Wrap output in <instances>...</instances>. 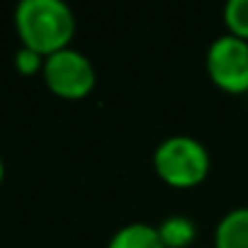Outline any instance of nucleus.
Segmentation results:
<instances>
[{
	"mask_svg": "<svg viewBox=\"0 0 248 248\" xmlns=\"http://www.w3.org/2000/svg\"><path fill=\"white\" fill-rule=\"evenodd\" d=\"M15 27L22 46L46 59L68 49L76 34V15L63 0H22L15 10Z\"/></svg>",
	"mask_w": 248,
	"mask_h": 248,
	"instance_id": "1",
	"label": "nucleus"
},
{
	"mask_svg": "<svg viewBox=\"0 0 248 248\" xmlns=\"http://www.w3.org/2000/svg\"><path fill=\"white\" fill-rule=\"evenodd\" d=\"M154 168L158 178L173 187H195L209 173V151L200 139L175 134L156 146Z\"/></svg>",
	"mask_w": 248,
	"mask_h": 248,
	"instance_id": "2",
	"label": "nucleus"
},
{
	"mask_svg": "<svg viewBox=\"0 0 248 248\" xmlns=\"http://www.w3.org/2000/svg\"><path fill=\"white\" fill-rule=\"evenodd\" d=\"M44 80L49 90L63 100H83L95 88V66L78 49H61L44 59Z\"/></svg>",
	"mask_w": 248,
	"mask_h": 248,
	"instance_id": "3",
	"label": "nucleus"
},
{
	"mask_svg": "<svg viewBox=\"0 0 248 248\" xmlns=\"http://www.w3.org/2000/svg\"><path fill=\"white\" fill-rule=\"evenodd\" d=\"M207 73L226 93L248 90V42L233 34L217 37L207 49Z\"/></svg>",
	"mask_w": 248,
	"mask_h": 248,
	"instance_id": "4",
	"label": "nucleus"
},
{
	"mask_svg": "<svg viewBox=\"0 0 248 248\" xmlns=\"http://www.w3.org/2000/svg\"><path fill=\"white\" fill-rule=\"evenodd\" d=\"M214 248H248V207L229 209L219 219Z\"/></svg>",
	"mask_w": 248,
	"mask_h": 248,
	"instance_id": "5",
	"label": "nucleus"
},
{
	"mask_svg": "<svg viewBox=\"0 0 248 248\" xmlns=\"http://www.w3.org/2000/svg\"><path fill=\"white\" fill-rule=\"evenodd\" d=\"M107 248H166V246H163L156 226H151L146 221H132L114 231Z\"/></svg>",
	"mask_w": 248,
	"mask_h": 248,
	"instance_id": "6",
	"label": "nucleus"
},
{
	"mask_svg": "<svg viewBox=\"0 0 248 248\" xmlns=\"http://www.w3.org/2000/svg\"><path fill=\"white\" fill-rule=\"evenodd\" d=\"M158 236L166 248H190V243L197 236V226L185 214H170L158 226Z\"/></svg>",
	"mask_w": 248,
	"mask_h": 248,
	"instance_id": "7",
	"label": "nucleus"
},
{
	"mask_svg": "<svg viewBox=\"0 0 248 248\" xmlns=\"http://www.w3.org/2000/svg\"><path fill=\"white\" fill-rule=\"evenodd\" d=\"M224 25L229 34L248 42V0H229L224 5Z\"/></svg>",
	"mask_w": 248,
	"mask_h": 248,
	"instance_id": "8",
	"label": "nucleus"
},
{
	"mask_svg": "<svg viewBox=\"0 0 248 248\" xmlns=\"http://www.w3.org/2000/svg\"><path fill=\"white\" fill-rule=\"evenodd\" d=\"M15 66H17V71L22 76H32L37 71H44V56L32 51V49H27V46H22L17 51V56H15Z\"/></svg>",
	"mask_w": 248,
	"mask_h": 248,
	"instance_id": "9",
	"label": "nucleus"
},
{
	"mask_svg": "<svg viewBox=\"0 0 248 248\" xmlns=\"http://www.w3.org/2000/svg\"><path fill=\"white\" fill-rule=\"evenodd\" d=\"M3 173H5V168H3V161H0V183H3Z\"/></svg>",
	"mask_w": 248,
	"mask_h": 248,
	"instance_id": "10",
	"label": "nucleus"
}]
</instances>
